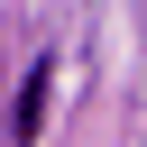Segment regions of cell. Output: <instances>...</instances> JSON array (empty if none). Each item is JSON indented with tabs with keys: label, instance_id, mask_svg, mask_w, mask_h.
Masks as SVG:
<instances>
[{
	"label": "cell",
	"instance_id": "obj_1",
	"mask_svg": "<svg viewBox=\"0 0 147 147\" xmlns=\"http://www.w3.org/2000/svg\"><path fill=\"white\" fill-rule=\"evenodd\" d=\"M46 101H55V55H37L28 83H18V110H9V138H18V147L46 138Z\"/></svg>",
	"mask_w": 147,
	"mask_h": 147
}]
</instances>
